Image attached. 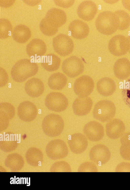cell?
Masks as SVG:
<instances>
[{
    "label": "cell",
    "mask_w": 130,
    "mask_h": 190,
    "mask_svg": "<svg viewBox=\"0 0 130 190\" xmlns=\"http://www.w3.org/2000/svg\"><path fill=\"white\" fill-rule=\"evenodd\" d=\"M45 18L52 26L58 28L65 23L67 16L64 11L54 8L47 11Z\"/></svg>",
    "instance_id": "ac0fdd59"
},
{
    "label": "cell",
    "mask_w": 130,
    "mask_h": 190,
    "mask_svg": "<svg viewBox=\"0 0 130 190\" xmlns=\"http://www.w3.org/2000/svg\"><path fill=\"white\" fill-rule=\"evenodd\" d=\"M19 142H17V143H20L21 142V134H19Z\"/></svg>",
    "instance_id": "f6af8a7d"
},
{
    "label": "cell",
    "mask_w": 130,
    "mask_h": 190,
    "mask_svg": "<svg viewBox=\"0 0 130 190\" xmlns=\"http://www.w3.org/2000/svg\"><path fill=\"white\" fill-rule=\"evenodd\" d=\"M38 70L37 64L28 59H23L17 61L11 69V74L15 81L21 83L35 75Z\"/></svg>",
    "instance_id": "6da1fadb"
},
{
    "label": "cell",
    "mask_w": 130,
    "mask_h": 190,
    "mask_svg": "<svg viewBox=\"0 0 130 190\" xmlns=\"http://www.w3.org/2000/svg\"><path fill=\"white\" fill-rule=\"evenodd\" d=\"M78 171L79 172H98V169L93 163L86 162L81 164Z\"/></svg>",
    "instance_id": "4dcf8cb0"
},
{
    "label": "cell",
    "mask_w": 130,
    "mask_h": 190,
    "mask_svg": "<svg viewBox=\"0 0 130 190\" xmlns=\"http://www.w3.org/2000/svg\"><path fill=\"white\" fill-rule=\"evenodd\" d=\"M111 153L105 145L98 144L93 146L91 149L89 154L90 159L99 165H103L110 160Z\"/></svg>",
    "instance_id": "30bf717a"
},
{
    "label": "cell",
    "mask_w": 130,
    "mask_h": 190,
    "mask_svg": "<svg viewBox=\"0 0 130 190\" xmlns=\"http://www.w3.org/2000/svg\"><path fill=\"white\" fill-rule=\"evenodd\" d=\"M17 141H19V139H18V134H17Z\"/></svg>",
    "instance_id": "681fc988"
},
{
    "label": "cell",
    "mask_w": 130,
    "mask_h": 190,
    "mask_svg": "<svg viewBox=\"0 0 130 190\" xmlns=\"http://www.w3.org/2000/svg\"><path fill=\"white\" fill-rule=\"evenodd\" d=\"M105 1H106L105 2H106V3H109V4L114 3H116V2H118V1H117H117L115 0V1H112V2L111 1H109L108 0H105Z\"/></svg>",
    "instance_id": "60d3db41"
},
{
    "label": "cell",
    "mask_w": 130,
    "mask_h": 190,
    "mask_svg": "<svg viewBox=\"0 0 130 190\" xmlns=\"http://www.w3.org/2000/svg\"><path fill=\"white\" fill-rule=\"evenodd\" d=\"M121 93L123 100L125 104L130 108V78L123 82Z\"/></svg>",
    "instance_id": "f546056e"
},
{
    "label": "cell",
    "mask_w": 130,
    "mask_h": 190,
    "mask_svg": "<svg viewBox=\"0 0 130 190\" xmlns=\"http://www.w3.org/2000/svg\"><path fill=\"white\" fill-rule=\"evenodd\" d=\"M121 145L120 152L124 159L130 161V135L123 137L120 139Z\"/></svg>",
    "instance_id": "4316f807"
},
{
    "label": "cell",
    "mask_w": 130,
    "mask_h": 190,
    "mask_svg": "<svg viewBox=\"0 0 130 190\" xmlns=\"http://www.w3.org/2000/svg\"><path fill=\"white\" fill-rule=\"evenodd\" d=\"M26 4L30 6H35L40 2V0H25Z\"/></svg>",
    "instance_id": "f35d334b"
},
{
    "label": "cell",
    "mask_w": 130,
    "mask_h": 190,
    "mask_svg": "<svg viewBox=\"0 0 130 190\" xmlns=\"http://www.w3.org/2000/svg\"><path fill=\"white\" fill-rule=\"evenodd\" d=\"M40 30L44 34L48 36H52L55 34L58 29L51 25L45 18L42 19L40 24Z\"/></svg>",
    "instance_id": "83f0119b"
},
{
    "label": "cell",
    "mask_w": 130,
    "mask_h": 190,
    "mask_svg": "<svg viewBox=\"0 0 130 190\" xmlns=\"http://www.w3.org/2000/svg\"><path fill=\"white\" fill-rule=\"evenodd\" d=\"M12 179V180H11L10 182V183L11 184H14V178L13 177H11L10 178V180Z\"/></svg>",
    "instance_id": "b9f144b4"
},
{
    "label": "cell",
    "mask_w": 130,
    "mask_h": 190,
    "mask_svg": "<svg viewBox=\"0 0 130 190\" xmlns=\"http://www.w3.org/2000/svg\"><path fill=\"white\" fill-rule=\"evenodd\" d=\"M53 45L55 51L62 56L71 54L74 48L72 39L68 35L63 34H59L53 38Z\"/></svg>",
    "instance_id": "52a82bcc"
},
{
    "label": "cell",
    "mask_w": 130,
    "mask_h": 190,
    "mask_svg": "<svg viewBox=\"0 0 130 190\" xmlns=\"http://www.w3.org/2000/svg\"><path fill=\"white\" fill-rule=\"evenodd\" d=\"M69 30L74 38L82 39L86 38L89 32V28L85 22L79 20H75L70 23Z\"/></svg>",
    "instance_id": "e0dca14e"
},
{
    "label": "cell",
    "mask_w": 130,
    "mask_h": 190,
    "mask_svg": "<svg viewBox=\"0 0 130 190\" xmlns=\"http://www.w3.org/2000/svg\"><path fill=\"white\" fill-rule=\"evenodd\" d=\"M106 132L110 138L116 139L124 134L125 127L124 123L120 119L115 118L109 121L106 126Z\"/></svg>",
    "instance_id": "9a60e30c"
},
{
    "label": "cell",
    "mask_w": 130,
    "mask_h": 190,
    "mask_svg": "<svg viewBox=\"0 0 130 190\" xmlns=\"http://www.w3.org/2000/svg\"><path fill=\"white\" fill-rule=\"evenodd\" d=\"M0 86L1 87L7 84L8 80V76L6 71L1 67H0Z\"/></svg>",
    "instance_id": "8d00e7d4"
},
{
    "label": "cell",
    "mask_w": 130,
    "mask_h": 190,
    "mask_svg": "<svg viewBox=\"0 0 130 190\" xmlns=\"http://www.w3.org/2000/svg\"><path fill=\"white\" fill-rule=\"evenodd\" d=\"M12 25L10 21L5 18L0 20V38L4 39L10 35L12 30Z\"/></svg>",
    "instance_id": "f1b7e54d"
},
{
    "label": "cell",
    "mask_w": 130,
    "mask_h": 190,
    "mask_svg": "<svg viewBox=\"0 0 130 190\" xmlns=\"http://www.w3.org/2000/svg\"><path fill=\"white\" fill-rule=\"evenodd\" d=\"M22 178L21 177L20 178V184H22Z\"/></svg>",
    "instance_id": "f5cc1de1"
},
{
    "label": "cell",
    "mask_w": 130,
    "mask_h": 190,
    "mask_svg": "<svg viewBox=\"0 0 130 190\" xmlns=\"http://www.w3.org/2000/svg\"><path fill=\"white\" fill-rule=\"evenodd\" d=\"M94 83L92 79L87 75H83L77 78L73 85L75 94L78 97H87L92 92Z\"/></svg>",
    "instance_id": "ba28073f"
},
{
    "label": "cell",
    "mask_w": 130,
    "mask_h": 190,
    "mask_svg": "<svg viewBox=\"0 0 130 190\" xmlns=\"http://www.w3.org/2000/svg\"><path fill=\"white\" fill-rule=\"evenodd\" d=\"M25 89L26 92L29 96L34 98H37L43 93L44 85L41 79L34 77L26 82L25 86Z\"/></svg>",
    "instance_id": "d6986e66"
},
{
    "label": "cell",
    "mask_w": 130,
    "mask_h": 190,
    "mask_svg": "<svg viewBox=\"0 0 130 190\" xmlns=\"http://www.w3.org/2000/svg\"><path fill=\"white\" fill-rule=\"evenodd\" d=\"M22 184H24V178L23 177L22 178Z\"/></svg>",
    "instance_id": "f907efd6"
},
{
    "label": "cell",
    "mask_w": 130,
    "mask_h": 190,
    "mask_svg": "<svg viewBox=\"0 0 130 190\" xmlns=\"http://www.w3.org/2000/svg\"><path fill=\"white\" fill-rule=\"evenodd\" d=\"M14 2V0H1L0 1V5L3 7H8L11 6Z\"/></svg>",
    "instance_id": "74e56055"
},
{
    "label": "cell",
    "mask_w": 130,
    "mask_h": 190,
    "mask_svg": "<svg viewBox=\"0 0 130 190\" xmlns=\"http://www.w3.org/2000/svg\"><path fill=\"white\" fill-rule=\"evenodd\" d=\"M68 143L71 151L78 154L83 152L88 145V142L86 137L80 133H75L69 138Z\"/></svg>",
    "instance_id": "4fadbf2b"
},
{
    "label": "cell",
    "mask_w": 130,
    "mask_h": 190,
    "mask_svg": "<svg viewBox=\"0 0 130 190\" xmlns=\"http://www.w3.org/2000/svg\"><path fill=\"white\" fill-rule=\"evenodd\" d=\"M120 24L119 18L115 12L109 11L100 13L96 18L95 26L98 31L105 35H110L118 29Z\"/></svg>",
    "instance_id": "7a4b0ae2"
},
{
    "label": "cell",
    "mask_w": 130,
    "mask_h": 190,
    "mask_svg": "<svg viewBox=\"0 0 130 190\" xmlns=\"http://www.w3.org/2000/svg\"><path fill=\"white\" fill-rule=\"evenodd\" d=\"M84 132L88 139L93 142L99 141L104 136L103 126L95 121H90L86 124L83 129Z\"/></svg>",
    "instance_id": "8fae6325"
},
{
    "label": "cell",
    "mask_w": 130,
    "mask_h": 190,
    "mask_svg": "<svg viewBox=\"0 0 130 190\" xmlns=\"http://www.w3.org/2000/svg\"><path fill=\"white\" fill-rule=\"evenodd\" d=\"M38 110L35 105L29 101L21 103L18 108V114L22 121L29 122L32 121L36 117Z\"/></svg>",
    "instance_id": "7c38bea8"
},
{
    "label": "cell",
    "mask_w": 130,
    "mask_h": 190,
    "mask_svg": "<svg viewBox=\"0 0 130 190\" xmlns=\"http://www.w3.org/2000/svg\"><path fill=\"white\" fill-rule=\"evenodd\" d=\"M116 106L112 101L103 100L98 102L94 106L92 114L94 118L101 122H108L115 116Z\"/></svg>",
    "instance_id": "3957f363"
},
{
    "label": "cell",
    "mask_w": 130,
    "mask_h": 190,
    "mask_svg": "<svg viewBox=\"0 0 130 190\" xmlns=\"http://www.w3.org/2000/svg\"><path fill=\"white\" fill-rule=\"evenodd\" d=\"M0 111L8 114L10 119L13 118L15 114L14 107L10 103L7 102H2L0 104Z\"/></svg>",
    "instance_id": "1f68e13d"
},
{
    "label": "cell",
    "mask_w": 130,
    "mask_h": 190,
    "mask_svg": "<svg viewBox=\"0 0 130 190\" xmlns=\"http://www.w3.org/2000/svg\"><path fill=\"white\" fill-rule=\"evenodd\" d=\"M16 176H14V184H16Z\"/></svg>",
    "instance_id": "7dc6e473"
},
{
    "label": "cell",
    "mask_w": 130,
    "mask_h": 190,
    "mask_svg": "<svg viewBox=\"0 0 130 190\" xmlns=\"http://www.w3.org/2000/svg\"><path fill=\"white\" fill-rule=\"evenodd\" d=\"M12 37L17 42L24 43L27 42L31 35V32L27 26L22 24L18 25L13 29Z\"/></svg>",
    "instance_id": "603a6c76"
},
{
    "label": "cell",
    "mask_w": 130,
    "mask_h": 190,
    "mask_svg": "<svg viewBox=\"0 0 130 190\" xmlns=\"http://www.w3.org/2000/svg\"><path fill=\"white\" fill-rule=\"evenodd\" d=\"M129 43V52L130 53V35H129L127 37Z\"/></svg>",
    "instance_id": "ee69618b"
},
{
    "label": "cell",
    "mask_w": 130,
    "mask_h": 190,
    "mask_svg": "<svg viewBox=\"0 0 130 190\" xmlns=\"http://www.w3.org/2000/svg\"><path fill=\"white\" fill-rule=\"evenodd\" d=\"M61 62L60 58L53 53L48 54L43 58L41 62L42 67L48 72H53L59 68Z\"/></svg>",
    "instance_id": "d4e9b609"
},
{
    "label": "cell",
    "mask_w": 130,
    "mask_h": 190,
    "mask_svg": "<svg viewBox=\"0 0 130 190\" xmlns=\"http://www.w3.org/2000/svg\"><path fill=\"white\" fill-rule=\"evenodd\" d=\"M45 103L49 110L58 112L65 110L68 105V100L66 96L58 92H52L48 94L45 98Z\"/></svg>",
    "instance_id": "5b68a950"
},
{
    "label": "cell",
    "mask_w": 130,
    "mask_h": 190,
    "mask_svg": "<svg viewBox=\"0 0 130 190\" xmlns=\"http://www.w3.org/2000/svg\"><path fill=\"white\" fill-rule=\"evenodd\" d=\"M67 82L66 76L60 72H57L51 75L48 80V84L51 89L59 90L63 89Z\"/></svg>",
    "instance_id": "cb8c5ba5"
},
{
    "label": "cell",
    "mask_w": 130,
    "mask_h": 190,
    "mask_svg": "<svg viewBox=\"0 0 130 190\" xmlns=\"http://www.w3.org/2000/svg\"><path fill=\"white\" fill-rule=\"evenodd\" d=\"M47 50L46 45L42 40L38 38L32 39L27 45L26 50L28 56H42L46 53Z\"/></svg>",
    "instance_id": "ffe728a7"
},
{
    "label": "cell",
    "mask_w": 130,
    "mask_h": 190,
    "mask_svg": "<svg viewBox=\"0 0 130 190\" xmlns=\"http://www.w3.org/2000/svg\"><path fill=\"white\" fill-rule=\"evenodd\" d=\"M29 185H27V186H29L30 185V177L29 178Z\"/></svg>",
    "instance_id": "bcb514c9"
},
{
    "label": "cell",
    "mask_w": 130,
    "mask_h": 190,
    "mask_svg": "<svg viewBox=\"0 0 130 190\" xmlns=\"http://www.w3.org/2000/svg\"><path fill=\"white\" fill-rule=\"evenodd\" d=\"M26 183L27 184H29V183L28 182V178H26Z\"/></svg>",
    "instance_id": "816d5d0a"
},
{
    "label": "cell",
    "mask_w": 130,
    "mask_h": 190,
    "mask_svg": "<svg viewBox=\"0 0 130 190\" xmlns=\"http://www.w3.org/2000/svg\"><path fill=\"white\" fill-rule=\"evenodd\" d=\"M56 169L59 172H71V169L70 165L67 162L62 161L58 162L56 165Z\"/></svg>",
    "instance_id": "836d02e7"
},
{
    "label": "cell",
    "mask_w": 130,
    "mask_h": 190,
    "mask_svg": "<svg viewBox=\"0 0 130 190\" xmlns=\"http://www.w3.org/2000/svg\"><path fill=\"white\" fill-rule=\"evenodd\" d=\"M110 52L116 56L123 55L129 51V43L127 37L121 35H117L112 37L108 43Z\"/></svg>",
    "instance_id": "9c48e42d"
},
{
    "label": "cell",
    "mask_w": 130,
    "mask_h": 190,
    "mask_svg": "<svg viewBox=\"0 0 130 190\" xmlns=\"http://www.w3.org/2000/svg\"><path fill=\"white\" fill-rule=\"evenodd\" d=\"M25 179V184H26V179L25 177L24 178Z\"/></svg>",
    "instance_id": "c3c4849f"
},
{
    "label": "cell",
    "mask_w": 130,
    "mask_h": 190,
    "mask_svg": "<svg viewBox=\"0 0 130 190\" xmlns=\"http://www.w3.org/2000/svg\"><path fill=\"white\" fill-rule=\"evenodd\" d=\"M118 17L120 22L118 29L125 30L130 25V16L126 11L121 10H118L114 12Z\"/></svg>",
    "instance_id": "484cf974"
},
{
    "label": "cell",
    "mask_w": 130,
    "mask_h": 190,
    "mask_svg": "<svg viewBox=\"0 0 130 190\" xmlns=\"http://www.w3.org/2000/svg\"><path fill=\"white\" fill-rule=\"evenodd\" d=\"M97 11L96 4L91 1H83L78 5L77 10L78 15L83 20L89 21L92 20Z\"/></svg>",
    "instance_id": "5bb4252c"
},
{
    "label": "cell",
    "mask_w": 130,
    "mask_h": 190,
    "mask_svg": "<svg viewBox=\"0 0 130 190\" xmlns=\"http://www.w3.org/2000/svg\"><path fill=\"white\" fill-rule=\"evenodd\" d=\"M122 3L124 7L130 11V0H123Z\"/></svg>",
    "instance_id": "ab89813d"
},
{
    "label": "cell",
    "mask_w": 130,
    "mask_h": 190,
    "mask_svg": "<svg viewBox=\"0 0 130 190\" xmlns=\"http://www.w3.org/2000/svg\"><path fill=\"white\" fill-rule=\"evenodd\" d=\"M93 104L92 101L90 97H78L75 99L72 105L74 113L79 116L86 115L91 111Z\"/></svg>",
    "instance_id": "2e32d148"
},
{
    "label": "cell",
    "mask_w": 130,
    "mask_h": 190,
    "mask_svg": "<svg viewBox=\"0 0 130 190\" xmlns=\"http://www.w3.org/2000/svg\"><path fill=\"white\" fill-rule=\"evenodd\" d=\"M40 163L38 164V166H41V161H40Z\"/></svg>",
    "instance_id": "db71d44e"
},
{
    "label": "cell",
    "mask_w": 130,
    "mask_h": 190,
    "mask_svg": "<svg viewBox=\"0 0 130 190\" xmlns=\"http://www.w3.org/2000/svg\"><path fill=\"white\" fill-rule=\"evenodd\" d=\"M18 179V180L16 181V183L17 184H20V178H19L17 177L16 178V180H17Z\"/></svg>",
    "instance_id": "7bdbcfd3"
},
{
    "label": "cell",
    "mask_w": 130,
    "mask_h": 190,
    "mask_svg": "<svg viewBox=\"0 0 130 190\" xmlns=\"http://www.w3.org/2000/svg\"><path fill=\"white\" fill-rule=\"evenodd\" d=\"M64 127V120L60 115L51 114L46 116L42 123L44 132L51 136H58L62 132Z\"/></svg>",
    "instance_id": "277c9868"
},
{
    "label": "cell",
    "mask_w": 130,
    "mask_h": 190,
    "mask_svg": "<svg viewBox=\"0 0 130 190\" xmlns=\"http://www.w3.org/2000/svg\"><path fill=\"white\" fill-rule=\"evenodd\" d=\"M113 71L118 78H126L130 75V62L126 58L119 59L115 64Z\"/></svg>",
    "instance_id": "7402d4cb"
},
{
    "label": "cell",
    "mask_w": 130,
    "mask_h": 190,
    "mask_svg": "<svg viewBox=\"0 0 130 190\" xmlns=\"http://www.w3.org/2000/svg\"><path fill=\"white\" fill-rule=\"evenodd\" d=\"M63 72L68 77L74 78L82 73L84 65L82 60L76 56H72L64 60L62 65Z\"/></svg>",
    "instance_id": "8992f818"
},
{
    "label": "cell",
    "mask_w": 130,
    "mask_h": 190,
    "mask_svg": "<svg viewBox=\"0 0 130 190\" xmlns=\"http://www.w3.org/2000/svg\"><path fill=\"white\" fill-rule=\"evenodd\" d=\"M114 81L108 77H104L100 79L96 84L98 92L104 96L111 95L115 91L116 86Z\"/></svg>",
    "instance_id": "44dd1931"
},
{
    "label": "cell",
    "mask_w": 130,
    "mask_h": 190,
    "mask_svg": "<svg viewBox=\"0 0 130 190\" xmlns=\"http://www.w3.org/2000/svg\"><path fill=\"white\" fill-rule=\"evenodd\" d=\"M10 119L8 114L3 111H0V130H4L8 127Z\"/></svg>",
    "instance_id": "d6a6232c"
},
{
    "label": "cell",
    "mask_w": 130,
    "mask_h": 190,
    "mask_svg": "<svg viewBox=\"0 0 130 190\" xmlns=\"http://www.w3.org/2000/svg\"><path fill=\"white\" fill-rule=\"evenodd\" d=\"M55 4L57 6L65 8H68L71 7L74 4L75 1L69 0H54Z\"/></svg>",
    "instance_id": "d590c367"
},
{
    "label": "cell",
    "mask_w": 130,
    "mask_h": 190,
    "mask_svg": "<svg viewBox=\"0 0 130 190\" xmlns=\"http://www.w3.org/2000/svg\"><path fill=\"white\" fill-rule=\"evenodd\" d=\"M115 170L116 172H130V163L121 162L117 166Z\"/></svg>",
    "instance_id": "e575fe53"
}]
</instances>
